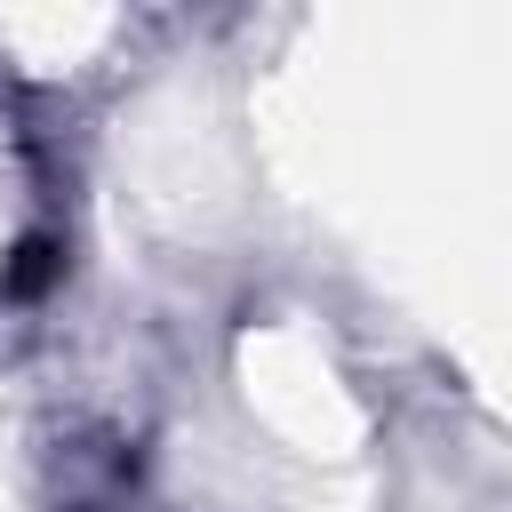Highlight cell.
<instances>
[{"instance_id": "1", "label": "cell", "mask_w": 512, "mask_h": 512, "mask_svg": "<svg viewBox=\"0 0 512 512\" xmlns=\"http://www.w3.org/2000/svg\"><path fill=\"white\" fill-rule=\"evenodd\" d=\"M48 272H56V248H48V240H32V248H24V264H16V288H40Z\"/></svg>"}]
</instances>
